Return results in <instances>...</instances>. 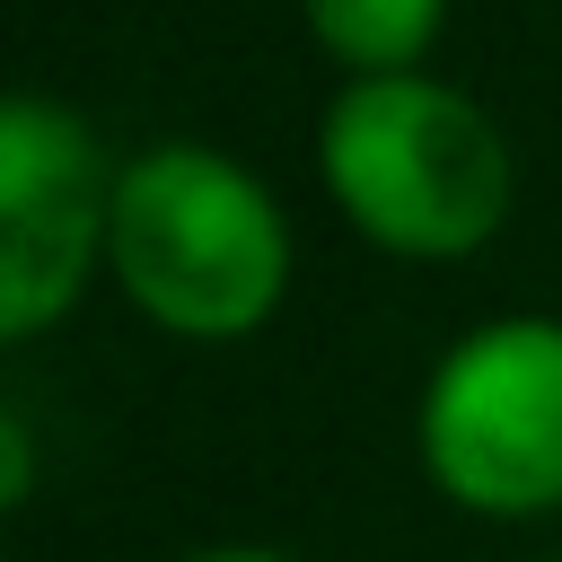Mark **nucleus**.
Listing matches in <instances>:
<instances>
[{
	"mask_svg": "<svg viewBox=\"0 0 562 562\" xmlns=\"http://www.w3.org/2000/svg\"><path fill=\"white\" fill-rule=\"evenodd\" d=\"M105 272L158 334L246 342L290 299V211L246 158L211 140H158L114 167Z\"/></svg>",
	"mask_w": 562,
	"mask_h": 562,
	"instance_id": "f257e3e1",
	"label": "nucleus"
},
{
	"mask_svg": "<svg viewBox=\"0 0 562 562\" xmlns=\"http://www.w3.org/2000/svg\"><path fill=\"white\" fill-rule=\"evenodd\" d=\"M316 176L325 202L395 263H465L501 237L518 193L501 123L430 70L342 79L316 123Z\"/></svg>",
	"mask_w": 562,
	"mask_h": 562,
	"instance_id": "f03ea898",
	"label": "nucleus"
},
{
	"mask_svg": "<svg viewBox=\"0 0 562 562\" xmlns=\"http://www.w3.org/2000/svg\"><path fill=\"white\" fill-rule=\"evenodd\" d=\"M413 448L439 501L474 518L562 509V316H492L457 334L413 404Z\"/></svg>",
	"mask_w": 562,
	"mask_h": 562,
	"instance_id": "7ed1b4c3",
	"label": "nucleus"
},
{
	"mask_svg": "<svg viewBox=\"0 0 562 562\" xmlns=\"http://www.w3.org/2000/svg\"><path fill=\"white\" fill-rule=\"evenodd\" d=\"M114 220V158L79 105L44 88H9L0 105V334H53L88 272L105 263Z\"/></svg>",
	"mask_w": 562,
	"mask_h": 562,
	"instance_id": "20e7f679",
	"label": "nucleus"
},
{
	"mask_svg": "<svg viewBox=\"0 0 562 562\" xmlns=\"http://www.w3.org/2000/svg\"><path fill=\"white\" fill-rule=\"evenodd\" d=\"M299 9H307L316 53H325L342 79L422 70V53H430L439 26H448V0H299Z\"/></svg>",
	"mask_w": 562,
	"mask_h": 562,
	"instance_id": "39448f33",
	"label": "nucleus"
},
{
	"mask_svg": "<svg viewBox=\"0 0 562 562\" xmlns=\"http://www.w3.org/2000/svg\"><path fill=\"white\" fill-rule=\"evenodd\" d=\"M26 492H35V448H26V413L9 404L0 413V501L26 509Z\"/></svg>",
	"mask_w": 562,
	"mask_h": 562,
	"instance_id": "423d86ee",
	"label": "nucleus"
},
{
	"mask_svg": "<svg viewBox=\"0 0 562 562\" xmlns=\"http://www.w3.org/2000/svg\"><path fill=\"white\" fill-rule=\"evenodd\" d=\"M184 562H290V553H272V544H211V553H184Z\"/></svg>",
	"mask_w": 562,
	"mask_h": 562,
	"instance_id": "0eeeda50",
	"label": "nucleus"
}]
</instances>
